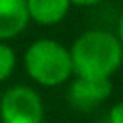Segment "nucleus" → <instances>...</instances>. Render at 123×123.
<instances>
[{"label": "nucleus", "instance_id": "obj_10", "mask_svg": "<svg viewBox=\"0 0 123 123\" xmlns=\"http://www.w3.org/2000/svg\"><path fill=\"white\" fill-rule=\"evenodd\" d=\"M117 38H119V42H121V46H123V15H121V19H119V23H117Z\"/></svg>", "mask_w": 123, "mask_h": 123}, {"label": "nucleus", "instance_id": "obj_5", "mask_svg": "<svg viewBox=\"0 0 123 123\" xmlns=\"http://www.w3.org/2000/svg\"><path fill=\"white\" fill-rule=\"evenodd\" d=\"M29 21L27 0H0V42L21 35Z\"/></svg>", "mask_w": 123, "mask_h": 123}, {"label": "nucleus", "instance_id": "obj_2", "mask_svg": "<svg viewBox=\"0 0 123 123\" xmlns=\"http://www.w3.org/2000/svg\"><path fill=\"white\" fill-rule=\"evenodd\" d=\"M27 75L42 86H58L73 75L71 52L52 38L35 40L23 56Z\"/></svg>", "mask_w": 123, "mask_h": 123}, {"label": "nucleus", "instance_id": "obj_8", "mask_svg": "<svg viewBox=\"0 0 123 123\" xmlns=\"http://www.w3.org/2000/svg\"><path fill=\"white\" fill-rule=\"evenodd\" d=\"M108 123H123V100L117 102L110 113H108Z\"/></svg>", "mask_w": 123, "mask_h": 123}, {"label": "nucleus", "instance_id": "obj_4", "mask_svg": "<svg viewBox=\"0 0 123 123\" xmlns=\"http://www.w3.org/2000/svg\"><path fill=\"white\" fill-rule=\"evenodd\" d=\"M111 92L110 79H83L77 77L67 92V100L75 110L88 111L90 108H96L102 104Z\"/></svg>", "mask_w": 123, "mask_h": 123}, {"label": "nucleus", "instance_id": "obj_3", "mask_svg": "<svg viewBox=\"0 0 123 123\" xmlns=\"http://www.w3.org/2000/svg\"><path fill=\"white\" fill-rule=\"evenodd\" d=\"M2 123H42L44 106L37 90L25 85L8 88L0 98Z\"/></svg>", "mask_w": 123, "mask_h": 123}, {"label": "nucleus", "instance_id": "obj_1", "mask_svg": "<svg viewBox=\"0 0 123 123\" xmlns=\"http://www.w3.org/2000/svg\"><path fill=\"white\" fill-rule=\"evenodd\" d=\"M69 52L73 75L83 79H110L123 62V46L117 35L102 29L79 35Z\"/></svg>", "mask_w": 123, "mask_h": 123}, {"label": "nucleus", "instance_id": "obj_6", "mask_svg": "<svg viewBox=\"0 0 123 123\" xmlns=\"http://www.w3.org/2000/svg\"><path fill=\"white\" fill-rule=\"evenodd\" d=\"M69 6H71L69 0H27L29 15L38 25L60 23L67 15Z\"/></svg>", "mask_w": 123, "mask_h": 123}, {"label": "nucleus", "instance_id": "obj_7", "mask_svg": "<svg viewBox=\"0 0 123 123\" xmlns=\"http://www.w3.org/2000/svg\"><path fill=\"white\" fill-rule=\"evenodd\" d=\"M15 69V52L10 44L0 42V83L6 81Z\"/></svg>", "mask_w": 123, "mask_h": 123}, {"label": "nucleus", "instance_id": "obj_9", "mask_svg": "<svg viewBox=\"0 0 123 123\" xmlns=\"http://www.w3.org/2000/svg\"><path fill=\"white\" fill-rule=\"evenodd\" d=\"M69 2H71V6H94L102 0H69Z\"/></svg>", "mask_w": 123, "mask_h": 123}]
</instances>
